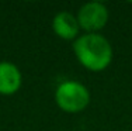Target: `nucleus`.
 <instances>
[{"mask_svg":"<svg viewBox=\"0 0 132 131\" xmlns=\"http://www.w3.org/2000/svg\"><path fill=\"white\" fill-rule=\"evenodd\" d=\"M77 61L93 72L104 71L112 61V47L101 34H81L73 41Z\"/></svg>","mask_w":132,"mask_h":131,"instance_id":"obj_1","label":"nucleus"},{"mask_svg":"<svg viewBox=\"0 0 132 131\" xmlns=\"http://www.w3.org/2000/svg\"><path fill=\"white\" fill-rule=\"evenodd\" d=\"M55 102L66 113H79L89 106L90 92L83 83L66 80L56 87Z\"/></svg>","mask_w":132,"mask_h":131,"instance_id":"obj_2","label":"nucleus"},{"mask_svg":"<svg viewBox=\"0 0 132 131\" xmlns=\"http://www.w3.org/2000/svg\"><path fill=\"white\" fill-rule=\"evenodd\" d=\"M23 75L13 62H0V95L10 96L20 90Z\"/></svg>","mask_w":132,"mask_h":131,"instance_id":"obj_4","label":"nucleus"},{"mask_svg":"<svg viewBox=\"0 0 132 131\" xmlns=\"http://www.w3.org/2000/svg\"><path fill=\"white\" fill-rule=\"evenodd\" d=\"M52 30L62 40H76L80 30L77 17L70 11H59L52 20Z\"/></svg>","mask_w":132,"mask_h":131,"instance_id":"obj_5","label":"nucleus"},{"mask_svg":"<svg viewBox=\"0 0 132 131\" xmlns=\"http://www.w3.org/2000/svg\"><path fill=\"white\" fill-rule=\"evenodd\" d=\"M76 17L81 30H84L87 34H96L108 23L110 13L104 3L89 2L79 9Z\"/></svg>","mask_w":132,"mask_h":131,"instance_id":"obj_3","label":"nucleus"}]
</instances>
